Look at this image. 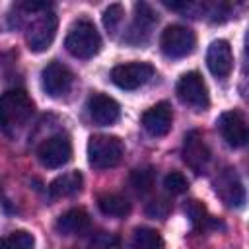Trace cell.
I'll use <instances>...</instances> for the list:
<instances>
[{
  "label": "cell",
  "instance_id": "9",
  "mask_svg": "<svg viewBox=\"0 0 249 249\" xmlns=\"http://www.w3.org/2000/svg\"><path fill=\"white\" fill-rule=\"evenodd\" d=\"M177 95L183 103L195 107V109H206L208 107V89L198 72H187L177 82Z\"/></svg>",
  "mask_w": 249,
  "mask_h": 249
},
{
  "label": "cell",
  "instance_id": "16",
  "mask_svg": "<svg viewBox=\"0 0 249 249\" xmlns=\"http://www.w3.org/2000/svg\"><path fill=\"white\" fill-rule=\"evenodd\" d=\"M54 228L60 235H78L89 228V216L82 208H70L56 220Z\"/></svg>",
  "mask_w": 249,
  "mask_h": 249
},
{
  "label": "cell",
  "instance_id": "7",
  "mask_svg": "<svg viewBox=\"0 0 249 249\" xmlns=\"http://www.w3.org/2000/svg\"><path fill=\"white\" fill-rule=\"evenodd\" d=\"M37 156H39V161L49 169L62 167L72 158V142L66 134H54L39 146Z\"/></svg>",
  "mask_w": 249,
  "mask_h": 249
},
{
  "label": "cell",
  "instance_id": "3",
  "mask_svg": "<svg viewBox=\"0 0 249 249\" xmlns=\"http://www.w3.org/2000/svg\"><path fill=\"white\" fill-rule=\"evenodd\" d=\"M123 158V142L117 136L95 134L88 142V161L95 169H109L119 165Z\"/></svg>",
  "mask_w": 249,
  "mask_h": 249
},
{
  "label": "cell",
  "instance_id": "27",
  "mask_svg": "<svg viewBox=\"0 0 249 249\" xmlns=\"http://www.w3.org/2000/svg\"><path fill=\"white\" fill-rule=\"evenodd\" d=\"M111 247V237L105 233H99L93 241H91V249H109Z\"/></svg>",
  "mask_w": 249,
  "mask_h": 249
},
{
  "label": "cell",
  "instance_id": "13",
  "mask_svg": "<svg viewBox=\"0 0 249 249\" xmlns=\"http://www.w3.org/2000/svg\"><path fill=\"white\" fill-rule=\"evenodd\" d=\"M173 113L167 101H160L142 115V126L152 136H165L171 130Z\"/></svg>",
  "mask_w": 249,
  "mask_h": 249
},
{
  "label": "cell",
  "instance_id": "2",
  "mask_svg": "<svg viewBox=\"0 0 249 249\" xmlns=\"http://www.w3.org/2000/svg\"><path fill=\"white\" fill-rule=\"evenodd\" d=\"M66 51L76 58H91L101 49V37L89 19H76L64 39Z\"/></svg>",
  "mask_w": 249,
  "mask_h": 249
},
{
  "label": "cell",
  "instance_id": "10",
  "mask_svg": "<svg viewBox=\"0 0 249 249\" xmlns=\"http://www.w3.org/2000/svg\"><path fill=\"white\" fill-rule=\"evenodd\" d=\"M156 23H158V14L154 12V8L146 2H138L134 6V21H132L124 41L130 43V45L146 43Z\"/></svg>",
  "mask_w": 249,
  "mask_h": 249
},
{
  "label": "cell",
  "instance_id": "23",
  "mask_svg": "<svg viewBox=\"0 0 249 249\" xmlns=\"http://www.w3.org/2000/svg\"><path fill=\"white\" fill-rule=\"evenodd\" d=\"M123 16H124V10H123L121 4H111L109 8H105V12H103V25H105V29L115 33L119 23L123 21Z\"/></svg>",
  "mask_w": 249,
  "mask_h": 249
},
{
  "label": "cell",
  "instance_id": "20",
  "mask_svg": "<svg viewBox=\"0 0 249 249\" xmlns=\"http://www.w3.org/2000/svg\"><path fill=\"white\" fill-rule=\"evenodd\" d=\"M130 245L132 249H163V239L152 228H136Z\"/></svg>",
  "mask_w": 249,
  "mask_h": 249
},
{
  "label": "cell",
  "instance_id": "17",
  "mask_svg": "<svg viewBox=\"0 0 249 249\" xmlns=\"http://www.w3.org/2000/svg\"><path fill=\"white\" fill-rule=\"evenodd\" d=\"M216 193L222 196V200L228 206H241L245 200L243 187L231 173H226L216 181Z\"/></svg>",
  "mask_w": 249,
  "mask_h": 249
},
{
  "label": "cell",
  "instance_id": "5",
  "mask_svg": "<svg viewBox=\"0 0 249 249\" xmlns=\"http://www.w3.org/2000/svg\"><path fill=\"white\" fill-rule=\"evenodd\" d=\"M196 37L195 33L185 25H169L163 29L160 37L161 53L167 58H185L195 51Z\"/></svg>",
  "mask_w": 249,
  "mask_h": 249
},
{
  "label": "cell",
  "instance_id": "25",
  "mask_svg": "<svg viewBox=\"0 0 249 249\" xmlns=\"http://www.w3.org/2000/svg\"><path fill=\"white\" fill-rule=\"evenodd\" d=\"M130 181L138 193H148L154 185V171L152 169H134Z\"/></svg>",
  "mask_w": 249,
  "mask_h": 249
},
{
  "label": "cell",
  "instance_id": "1",
  "mask_svg": "<svg viewBox=\"0 0 249 249\" xmlns=\"http://www.w3.org/2000/svg\"><path fill=\"white\" fill-rule=\"evenodd\" d=\"M33 115V101L23 89H8L0 95V130L8 136L19 132Z\"/></svg>",
  "mask_w": 249,
  "mask_h": 249
},
{
  "label": "cell",
  "instance_id": "26",
  "mask_svg": "<svg viewBox=\"0 0 249 249\" xmlns=\"http://www.w3.org/2000/svg\"><path fill=\"white\" fill-rule=\"evenodd\" d=\"M167 212H169V204H167L163 198L154 200V202H150V204L146 206V214L152 216V218H165Z\"/></svg>",
  "mask_w": 249,
  "mask_h": 249
},
{
  "label": "cell",
  "instance_id": "14",
  "mask_svg": "<svg viewBox=\"0 0 249 249\" xmlns=\"http://www.w3.org/2000/svg\"><path fill=\"white\" fill-rule=\"evenodd\" d=\"M88 111H89V119L99 124V126H109L113 124L119 115H121V107L119 103L109 97V95H103V93H95L89 97L88 101Z\"/></svg>",
  "mask_w": 249,
  "mask_h": 249
},
{
  "label": "cell",
  "instance_id": "4",
  "mask_svg": "<svg viewBox=\"0 0 249 249\" xmlns=\"http://www.w3.org/2000/svg\"><path fill=\"white\" fill-rule=\"evenodd\" d=\"M56 27H58V18L53 10H43L37 14V18L27 25V45L33 53H43L47 51L56 35Z\"/></svg>",
  "mask_w": 249,
  "mask_h": 249
},
{
  "label": "cell",
  "instance_id": "19",
  "mask_svg": "<svg viewBox=\"0 0 249 249\" xmlns=\"http://www.w3.org/2000/svg\"><path fill=\"white\" fill-rule=\"evenodd\" d=\"M97 206L105 216H113V218H124L130 212V204L126 198H123L121 195L115 193H107L101 195L97 198Z\"/></svg>",
  "mask_w": 249,
  "mask_h": 249
},
{
  "label": "cell",
  "instance_id": "12",
  "mask_svg": "<svg viewBox=\"0 0 249 249\" xmlns=\"http://www.w3.org/2000/svg\"><path fill=\"white\" fill-rule=\"evenodd\" d=\"M210 160V152L204 144V138L198 130H191L185 134V142H183V161L196 173H202V169L206 167Z\"/></svg>",
  "mask_w": 249,
  "mask_h": 249
},
{
  "label": "cell",
  "instance_id": "8",
  "mask_svg": "<svg viewBox=\"0 0 249 249\" xmlns=\"http://www.w3.org/2000/svg\"><path fill=\"white\" fill-rule=\"evenodd\" d=\"M72 84H74V74L62 62L53 60L41 72V86H43V89L51 97H62V95H66L70 91Z\"/></svg>",
  "mask_w": 249,
  "mask_h": 249
},
{
  "label": "cell",
  "instance_id": "18",
  "mask_svg": "<svg viewBox=\"0 0 249 249\" xmlns=\"http://www.w3.org/2000/svg\"><path fill=\"white\" fill-rule=\"evenodd\" d=\"M84 177L80 171H68L64 175H58L51 185H49V193L54 198H62V196H72L82 189Z\"/></svg>",
  "mask_w": 249,
  "mask_h": 249
},
{
  "label": "cell",
  "instance_id": "11",
  "mask_svg": "<svg viewBox=\"0 0 249 249\" xmlns=\"http://www.w3.org/2000/svg\"><path fill=\"white\" fill-rule=\"evenodd\" d=\"M218 128L224 136V140L231 148H241L247 144L249 132H247V123L239 111H226L218 119Z\"/></svg>",
  "mask_w": 249,
  "mask_h": 249
},
{
  "label": "cell",
  "instance_id": "22",
  "mask_svg": "<svg viewBox=\"0 0 249 249\" xmlns=\"http://www.w3.org/2000/svg\"><path fill=\"white\" fill-rule=\"evenodd\" d=\"M35 239L29 231L18 230L4 237H0V249H33Z\"/></svg>",
  "mask_w": 249,
  "mask_h": 249
},
{
  "label": "cell",
  "instance_id": "24",
  "mask_svg": "<svg viewBox=\"0 0 249 249\" xmlns=\"http://www.w3.org/2000/svg\"><path fill=\"white\" fill-rule=\"evenodd\" d=\"M163 187H165L171 195H181V193H185V191L189 189V181H187V177H185L183 173H179V171H171V173L165 175V179H163Z\"/></svg>",
  "mask_w": 249,
  "mask_h": 249
},
{
  "label": "cell",
  "instance_id": "15",
  "mask_svg": "<svg viewBox=\"0 0 249 249\" xmlns=\"http://www.w3.org/2000/svg\"><path fill=\"white\" fill-rule=\"evenodd\" d=\"M206 64L210 68V72L216 78H226L231 72L233 66V54H231V47L228 41L218 39L208 47L206 53Z\"/></svg>",
  "mask_w": 249,
  "mask_h": 249
},
{
  "label": "cell",
  "instance_id": "6",
  "mask_svg": "<svg viewBox=\"0 0 249 249\" xmlns=\"http://www.w3.org/2000/svg\"><path fill=\"white\" fill-rule=\"evenodd\" d=\"M154 78V66L148 62H126L111 70V82L121 89H136Z\"/></svg>",
  "mask_w": 249,
  "mask_h": 249
},
{
  "label": "cell",
  "instance_id": "21",
  "mask_svg": "<svg viewBox=\"0 0 249 249\" xmlns=\"http://www.w3.org/2000/svg\"><path fill=\"white\" fill-rule=\"evenodd\" d=\"M185 214L191 218L193 226L198 230H206L208 226H216V222L212 220V216L206 212V206L198 200H189L185 204Z\"/></svg>",
  "mask_w": 249,
  "mask_h": 249
}]
</instances>
